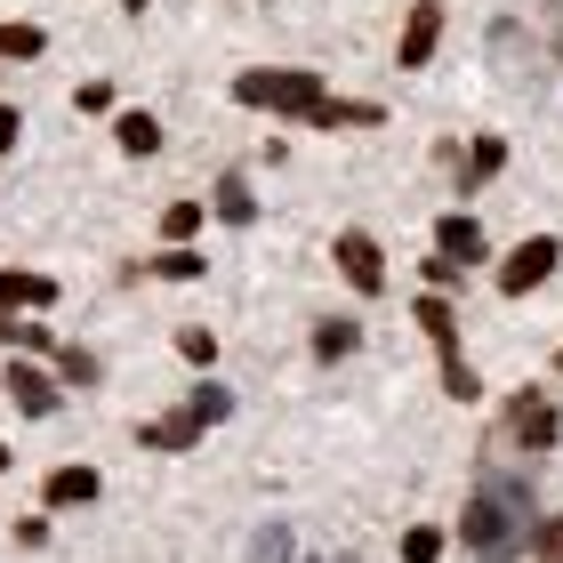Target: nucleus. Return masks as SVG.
<instances>
[{"label":"nucleus","instance_id":"nucleus-1","mask_svg":"<svg viewBox=\"0 0 563 563\" xmlns=\"http://www.w3.org/2000/svg\"><path fill=\"white\" fill-rule=\"evenodd\" d=\"M531 531H540V516H531V483H516V475H483L475 492H467L459 540H467L475 563H507V555H523Z\"/></svg>","mask_w":563,"mask_h":563},{"label":"nucleus","instance_id":"nucleus-2","mask_svg":"<svg viewBox=\"0 0 563 563\" xmlns=\"http://www.w3.org/2000/svg\"><path fill=\"white\" fill-rule=\"evenodd\" d=\"M225 411H234V395H225L218 378H210V387H194L169 419H145V427H137V443H145V451H194V443H201V434H210Z\"/></svg>","mask_w":563,"mask_h":563},{"label":"nucleus","instance_id":"nucleus-3","mask_svg":"<svg viewBox=\"0 0 563 563\" xmlns=\"http://www.w3.org/2000/svg\"><path fill=\"white\" fill-rule=\"evenodd\" d=\"M242 106H266V113H298V121H314L330 106V89H322V73H298V65H274V73H242L234 81Z\"/></svg>","mask_w":563,"mask_h":563},{"label":"nucleus","instance_id":"nucleus-4","mask_svg":"<svg viewBox=\"0 0 563 563\" xmlns=\"http://www.w3.org/2000/svg\"><path fill=\"white\" fill-rule=\"evenodd\" d=\"M419 330L434 339V354H443V395H451V402H475L483 378L467 371V354H459V314H451V298H419Z\"/></svg>","mask_w":563,"mask_h":563},{"label":"nucleus","instance_id":"nucleus-5","mask_svg":"<svg viewBox=\"0 0 563 563\" xmlns=\"http://www.w3.org/2000/svg\"><path fill=\"white\" fill-rule=\"evenodd\" d=\"M555 434H563V419H555V402H548L540 387H523L516 402H507V443H516V451L548 459V451H555Z\"/></svg>","mask_w":563,"mask_h":563},{"label":"nucleus","instance_id":"nucleus-6","mask_svg":"<svg viewBox=\"0 0 563 563\" xmlns=\"http://www.w3.org/2000/svg\"><path fill=\"white\" fill-rule=\"evenodd\" d=\"M555 266H563V250H555V234H531V242L516 250V258L499 266V290H507V298H523V290H540V282H548Z\"/></svg>","mask_w":563,"mask_h":563},{"label":"nucleus","instance_id":"nucleus-7","mask_svg":"<svg viewBox=\"0 0 563 563\" xmlns=\"http://www.w3.org/2000/svg\"><path fill=\"white\" fill-rule=\"evenodd\" d=\"M339 274H346L363 298L387 290V258H378V242H371V234H339Z\"/></svg>","mask_w":563,"mask_h":563},{"label":"nucleus","instance_id":"nucleus-8","mask_svg":"<svg viewBox=\"0 0 563 563\" xmlns=\"http://www.w3.org/2000/svg\"><path fill=\"white\" fill-rule=\"evenodd\" d=\"M0 387H9V402H16L24 419H48V411H57V378L33 371V363H9V371H0Z\"/></svg>","mask_w":563,"mask_h":563},{"label":"nucleus","instance_id":"nucleus-9","mask_svg":"<svg viewBox=\"0 0 563 563\" xmlns=\"http://www.w3.org/2000/svg\"><path fill=\"white\" fill-rule=\"evenodd\" d=\"M434 258H451V266H483V225H475L467 210L434 218Z\"/></svg>","mask_w":563,"mask_h":563},{"label":"nucleus","instance_id":"nucleus-10","mask_svg":"<svg viewBox=\"0 0 563 563\" xmlns=\"http://www.w3.org/2000/svg\"><path fill=\"white\" fill-rule=\"evenodd\" d=\"M434 41H443V9H434V0H419V9H411V24H402V48H395V57H402V73H419V65L434 57Z\"/></svg>","mask_w":563,"mask_h":563},{"label":"nucleus","instance_id":"nucleus-11","mask_svg":"<svg viewBox=\"0 0 563 563\" xmlns=\"http://www.w3.org/2000/svg\"><path fill=\"white\" fill-rule=\"evenodd\" d=\"M41 499H48V507H89V499H97V467H48Z\"/></svg>","mask_w":563,"mask_h":563},{"label":"nucleus","instance_id":"nucleus-12","mask_svg":"<svg viewBox=\"0 0 563 563\" xmlns=\"http://www.w3.org/2000/svg\"><path fill=\"white\" fill-rule=\"evenodd\" d=\"M48 298H57L48 274H0V306H48Z\"/></svg>","mask_w":563,"mask_h":563},{"label":"nucleus","instance_id":"nucleus-13","mask_svg":"<svg viewBox=\"0 0 563 563\" xmlns=\"http://www.w3.org/2000/svg\"><path fill=\"white\" fill-rule=\"evenodd\" d=\"M113 137H121V153H162V121L153 113H121Z\"/></svg>","mask_w":563,"mask_h":563},{"label":"nucleus","instance_id":"nucleus-14","mask_svg":"<svg viewBox=\"0 0 563 563\" xmlns=\"http://www.w3.org/2000/svg\"><path fill=\"white\" fill-rule=\"evenodd\" d=\"M378 106H346V97H330V106L314 113V130H371Z\"/></svg>","mask_w":563,"mask_h":563},{"label":"nucleus","instance_id":"nucleus-15","mask_svg":"<svg viewBox=\"0 0 563 563\" xmlns=\"http://www.w3.org/2000/svg\"><path fill=\"white\" fill-rule=\"evenodd\" d=\"M218 218H225V225H250V218H258V201H250L242 177H218Z\"/></svg>","mask_w":563,"mask_h":563},{"label":"nucleus","instance_id":"nucleus-16","mask_svg":"<svg viewBox=\"0 0 563 563\" xmlns=\"http://www.w3.org/2000/svg\"><path fill=\"white\" fill-rule=\"evenodd\" d=\"M354 346H363L354 322H314V354H322V363H339V354H354Z\"/></svg>","mask_w":563,"mask_h":563},{"label":"nucleus","instance_id":"nucleus-17","mask_svg":"<svg viewBox=\"0 0 563 563\" xmlns=\"http://www.w3.org/2000/svg\"><path fill=\"white\" fill-rule=\"evenodd\" d=\"M0 346H33V354H65L48 330H33V322H16V314H0Z\"/></svg>","mask_w":563,"mask_h":563},{"label":"nucleus","instance_id":"nucleus-18","mask_svg":"<svg viewBox=\"0 0 563 563\" xmlns=\"http://www.w3.org/2000/svg\"><path fill=\"white\" fill-rule=\"evenodd\" d=\"M507 169V145L499 137H475V153H467V186H483V177H499Z\"/></svg>","mask_w":563,"mask_h":563},{"label":"nucleus","instance_id":"nucleus-19","mask_svg":"<svg viewBox=\"0 0 563 563\" xmlns=\"http://www.w3.org/2000/svg\"><path fill=\"white\" fill-rule=\"evenodd\" d=\"M0 57H41V24H0Z\"/></svg>","mask_w":563,"mask_h":563},{"label":"nucleus","instance_id":"nucleus-20","mask_svg":"<svg viewBox=\"0 0 563 563\" xmlns=\"http://www.w3.org/2000/svg\"><path fill=\"white\" fill-rule=\"evenodd\" d=\"M194 225H201V201H177V210L162 218V234H169V250H186V242H194Z\"/></svg>","mask_w":563,"mask_h":563},{"label":"nucleus","instance_id":"nucleus-21","mask_svg":"<svg viewBox=\"0 0 563 563\" xmlns=\"http://www.w3.org/2000/svg\"><path fill=\"white\" fill-rule=\"evenodd\" d=\"M57 371L73 378V387H97V354H89V346H65V354H57Z\"/></svg>","mask_w":563,"mask_h":563},{"label":"nucleus","instance_id":"nucleus-22","mask_svg":"<svg viewBox=\"0 0 563 563\" xmlns=\"http://www.w3.org/2000/svg\"><path fill=\"white\" fill-rule=\"evenodd\" d=\"M434 555H443V531H402V563H434Z\"/></svg>","mask_w":563,"mask_h":563},{"label":"nucleus","instance_id":"nucleus-23","mask_svg":"<svg viewBox=\"0 0 563 563\" xmlns=\"http://www.w3.org/2000/svg\"><path fill=\"white\" fill-rule=\"evenodd\" d=\"M153 274H162V282H194L201 258H194V250H162V258H153Z\"/></svg>","mask_w":563,"mask_h":563},{"label":"nucleus","instance_id":"nucleus-24","mask_svg":"<svg viewBox=\"0 0 563 563\" xmlns=\"http://www.w3.org/2000/svg\"><path fill=\"white\" fill-rule=\"evenodd\" d=\"M177 354H186V363H218V339L210 330H177Z\"/></svg>","mask_w":563,"mask_h":563},{"label":"nucleus","instance_id":"nucleus-25","mask_svg":"<svg viewBox=\"0 0 563 563\" xmlns=\"http://www.w3.org/2000/svg\"><path fill=\"white\" fill-rule=\"evenodd\" d=\"M258 563H290V531H282V523L258 531Z\"/></svg>","mask_w":563,"mask_h":563},{"label":"nucleus","instance_id":"nucleus-26","mask_svg":"<svg viewBox=\"0 0 563 563\" xmlns=\"http://www.w3.org/2000/svg\"><path fill=\"white\" fill-rule=\"evenodd\" d=\"M16 137H24V113H16V106H0V153H16Z\"/></svg>","mask_w":563,"mask_h":563},{"label":"nucleus","instance_id":"nucleus-27","mask_svg":"<svg viewBox=\"0 0 563 563\" xmlns=\"http://www.w3.org/2000/svg\"><path fill=\"white\" fill-rule=\"evenodd\" d=\"M81 113H113V89L106 81H81Z\"/></svg>","mask_w":563,"mask_h":563},{"label":"nucleus","instance_id":"nucleus-28","mask_svg":"<svg viewBox=\"0 0 563 563\" xmlns=\"http://www.w3.org/2000/svg\"><path fill=\"white\" fill-rule=\"evenodd\" d=\"M121 9H130V16H145V9H153V0H121Z\"/></svg>","mask_w":563,"mask_h":563},{"label":"nucleus","instance_id":"nucleus-29","mask_svg":"<svg viewBox=\"0 0 563 563\" xmlns=\"http://www.w3.org/2000/svg\"><path fill=\"white\" fill-rule=\"evenodd\" d=\"M9 467H16V459H9V443H0V475H9Z\"/></svg>","mask_w":563,"mask_h":563},{"label":"nucleus","instance_id":"nucleus-30","mask_svg":"<svg viewBox=\"0 0 563 563\" xmlns=\"http://www.w3.org/2000/svg\"><path fill=\"white\" fill-rule=\"evenodd\" d=\"M555 371H563V354H555Z\"/></svg>","mask_w":563,"mask_h":563}]
</instances>
